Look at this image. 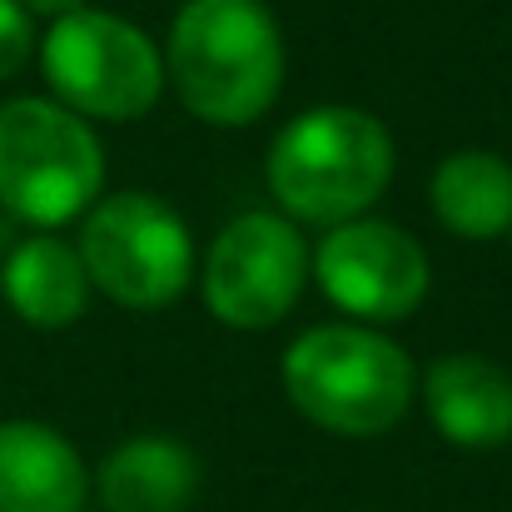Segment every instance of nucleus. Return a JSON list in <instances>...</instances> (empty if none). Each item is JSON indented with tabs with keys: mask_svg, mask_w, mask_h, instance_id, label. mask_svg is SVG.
Masks as SVG:
<instances>
[{
	"mask_svg": "<svg viewBox=\"0 0 512 512\" xmlns=\"http://www.w3.org/2000/svg\"><path fill=\"white\" fill-rule=\"evenodd\" d=\"M165 85L204 125H254L284 85L279 20L264 0H189L170 25Z\"/></svg>",
	"mask_w": 512,
	"mask_h": 512,
	"instance_id": "1",
	"label": "nucleus"
},
{
	"mask_svg": "<svg viewBox=\"0 0 512 512\" xmlns=\"http://www.w3.org/2000/svg\"><path fill=\"white\" fill-rule=\"evenodd\" d=\"M264 179L294 224L334 229L363 219L393 179L388 125L358 105L304 110L274 135Z\"/></svg>",
	"mask_w": 512,
	"mask_h": 512,
	"instance_id": "2",
	"label": "nucleus"
},
{
	"mask_svg": "<svg viewBox=\"0 0 512 512\" xmlns=\"http://www.w3.org/2000/svg\"><path fill=\"white\" fill-rule=\"evenodd\" d=\"M284 393L309 423L329 433L378 438L408 413L418 373L408 348L388 334L363 324H324L289 343Z\"/></svg>",
	"mask_w": 512,
	"mask_h": 512,
	"instance_id": "3",
	"label": "nucleus"
},
{
	"mask_svg": "<svg viewBox=\"0 0 512 512\" xmlns=\"http://www.w3.org/2000/svg\"><path fill=\"white\" fill-rule=\"evenodd\" d=\"M105 189L100 135L45 95H15L0 105V209L30 229H60L80 219Z\"/></svg>",
	"mask_w": 512,
	"mask_h": 512,
	"instance_id": "4",
	"label": "nucleus"
},
{
	"mask_svg": "<svg viewBox=\"0 0 512 512\" xmlns=\"http://www.w3.org/2000/svg\"><path fill=\"white\" fill-rule=\"evenodd\" d=\"M50 95L80 120H140L165 95V55L155 40L110 10H70L40 40Z\"/></svg>",
	"mask_w": 512,
	"mask_h": 512,
	"instance_id": "5",
	"label": "nucleus"
},
{
	"mask_svg": "<svg viewBox=\"0 0 512 512\" xmlns=\"http://www.w3.org/2000/svg\"><path fill=\"white\" fill-rule=\"evenodd\" d=\"M80 259L90 289L125 309H165L184 294L194 274V239L179 209L160 194L120 189L100 194L80 224Z\"/></svg>",
	"mask_w": 512,
	"mask_h": 512,
	"instance_id": "6",
	"label": "nucleus"
},
{
	"mask_svg": "<svg viewBox=\"0 0 512 512\" xmlns=\"http://www.w3.org/2000/svg\"><path fill=\"white\" fill-rule=\"evenodd\" d=\"M309 284V244L294 219L249 209L219 229L204 259V304L219 324L259 334L279 324Z\"/></svg>",
	"mask_w": 512,
	"mask_h": 512,
	"instance_id": "7",
	"label": "nucleus"
},
{
	"mask_svg": "<svg viewBox=\"0 0 512 512\" xmlns=\"http://www.w3.org/2000/svg\"><path fill=\"white\" fill-rule=\"evenodd\" d=\"M309 274L348 319H363V324L408 319L428 299V284H433L423 244L408 229L388 219H368V214L334 224L319 239V249L309 254Z\"/></svg>",
	"mask_w": 512,
	"mask_h": 512,
	"instance_id": "8",
	"label": "nucleus"
},
{
	"mask_svg": "<svg viewBox=\"0 0 512 512\" xmlns=\"http://www.w3.org/2000/svg\"><path fill=\"white\" fill-rule=\"evenodd\" d=\"M428 418L453 448H503L512 438V373L483 353H443L423 378Z\"/></svg>",
	"mask_w": 512,
	"mask_h": 512,
	"instance_id": "9",
	"label": "nucleus"
},
{
	"mask_svg": "<svg viewBox=\"0 0 512 512\" xmlns=\"http://www.w3.org/2000/svg\"><path fill=\"white\" fill-rule=\"evenodd\" d=\"M90 473L75 443L45 423H0V512H80Z\"/></svg>",
	"mask_w": 512,
	"mask_h": 512,
	"instance_id": "10",
	"label": "nucleus"
},
{
	"mask_svg": "<svg viewBox=\"0 0 512 512\" xmlns=\"http://www.w3.org/2000/svg\"><path fill=\"white\" fill-rule=\"evenodd\" d=\"M0 294L30 329H70L90 304V274L75 244L55 234H25L0 259Z\"/></svg>",
	"mask_w": 512,
	"mask_h": 512,
	"instance_id": "11",
	"label": "nucleus"
},
{
	"mask_svg": "<svg viewBox=\"0 0 512 512\" xmlns=\"http://www.w3.org/2000/svg\"><path fill=\"white\" fill-rule=\"evenodd\" d=\"M95 488L110 512H184L199 493V458L165 433L125 438L100 463Z\"/></svg>",
	"mask_w": 512,
	"mask_h": 512,
	"instance_id": "12",
	"label": "nucleus"
},
{
	"mask_svg": "<svg viewBox=\"0 0 512 512\" xmlns=\"http://www.w3.org/2000/svg\"><path fill=\"white\" fill-rule=\"evenodd\" d=\"M433 214L458 239H498L512 229V165L493 150H453L428 184Z\"/></svg>",
	"mask_w": 512,
	"mask_h": 512,
	"instance_id": "13",
	"label": "nucleus"
},
{
	"mask_svg": "<svg viewBox=\"0 0 512 512\" xmlns=\"http://www.w3.org/2000/svg\"><path fill=\"white\" fill-rule=\"evenodd\" d=\"M35 50H40V40H35V15H30L20 0H0V80L20 75Z\"/></svg>",
	"mask_w": 512,
	"mask_h": 512,
	"instance_id": "14",
	"label": "nucleus"
},
{
	"mask_svg": "<svg viewBox=\"0 0 512 512\" xmlns=\"http://www.w3.org/2000/svg\"><path fill=\"white\" fill-rule=\"evenodd\" d=\"M30 15H45V20H60V15H70V10H80L85 0H20Z\"/></svg>",
	"mask_w": 512,
	"mask_h": 512,
	"instance_id": "15",
	"label": "nucleus"
},
{
	"mask_svg": "<svg viewBox=\"0 0 512 512\" xmlns=\"http://www.w3.org/2000/svg\"><path fill=\"white\" fill-rule=\"evenodd\" d=\"M10 244H15V219H10V214L0 209V259L10 254Z\"/></svg>",
	"mask_w": 512,
	"mask_h": 512,
	"instance_id": "16",
	"label": "nucleus"
},
{
	"mask_svg": "<svg viewBox=\"0 0 512 512\" xmlns=\"http://www.w3.org/2000/svg\"><path fill=\"white\" fill-rule=\"evenodd\" d=\"M508 234H512V229H508Z\"/></svg>",
	"mask_w": 512,
	"mask_h": 512,
	"instance_id": "17",
	"label": "nucleus"
}]
</instances>
